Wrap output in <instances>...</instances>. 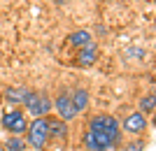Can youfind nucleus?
Instances as JSON below:
<instances>
[{"instance_id":"11","label":"nucleus","mask_w":156,"mask_h":151,"mask_svg":"<svg viewBox=\"0 0 156 151\" xmlns=\"http://www.w3.org/2000/svg\"><path fill=\"white\" fill-rule=\"evenodd\" d=\"M89 42H93V37H91L89 30H75V33L68 35V44L75 46V49H82V46H86Z\"/></svg>"},{"instance_id":"12","label":"nucleus","mask_w":156,"mask_h":151,"mask_svg":"<svg viewBox=\"0 0 156 151\" xmlns=\"http://www.w3.org/2000/svg\"><path fill=\"white\" fill-rule=\"evenodd\" d=\"M154 109H156V95L154 93L142 95V98H140V109H137V112L140 114H154Z\"/></svg>"},{"instance_id":"14","label":"nucleus","mask_w":156,"mask_h":151,"mask_svg":"<svg viewBox=\"0 0 156 151\" xmlns=\"http://www.w3.org/2000/svg\"><path fill=\"white\" fill-rule=\"evenodd\" d=\"M124 56H126V58H137V60H142V58H147V51H144V49H126Z\"/></svg>"},{"instance_id":"10","label":"nucleus","mask_w":156,"mask_h":151,"mask_svg":"<svg viewBox=\"0 0 156 151\" xmlns=\"http://www.w3.org/2000/svg\"><path fill=\"white\" fill-rule=\"evenodd\" d=\"M70 102L72 107H75V112H84L86 105H89V91L86 88H75V91L70 93Z\"/></svg>"},{"instance_id":"7","label":"nucleus","mask_w":156,"mask_h":151,"mask_svg":"<svg viewBox=\"0 0 156 151\" xmlns=\"http://www.w3.org/2000/svg\"><path fill=\"white\" fill-rule=\"evenodd\" d=\"M54 107H56L58 118H61V121H65V123L77 116V112H75V107H72V102H70V93H61L58 98L54 100Z\"/></svg>"},{"instance_id":"15","label":"nucleus","mask_w":156,"mask_h":151,"mask_svg":"<svg viewBox=\"0 0 156 151\" xmlns=\"http://www.w3.org/2000/svg\"><path fill=\"white\" fill-rule=\"evenodd\" d=\"M144 146H147L144 139H133V142H128L121 151H144Z\"/></svg>"},{"instance_id":"1","label":"nucleus","mask_w":156,"mask_h":151,"mask_svg":"<svg viewBox=\"0 0 156 151\" xmlns=\"http://www.w3.org/2000/svg\"><path fill=\"white\" fill-rule=\"evenodd\" d=\"M121 128L117 116L112 114H98L89 121L84 132V144L89 151H114L121 144Z\"/></svg>"},{"instance_id":"4","label":"nucleus","mask_w":156,"mask_h":151,"mask_svg":"<svg viewBox=\"0 0 156 151\" xmlns=\"http://www.w3.org/2000/svg\"><path fill=\"white\" fill-rule=\"evenodd\" d=\"M2 128L7 132H12L14 137H21L26 135V128H28V118H26V112L21 107H14L9 112L2 114Z\"/></svg>"},{"instance_id":"5","label":"nucleus","mask_w":156,"mask_h":151,"mask_svg":"<svg viewBox=\"0 0 156 151\" xmlns=\"http://www.w3.org/2000/svg\"><path fill=\"white\" fill-rule=\"evenodd\" d=\"M119 128H121V132H128V135H142L147 130V116L140 114V112H130L119 123Z\"/></svg>"},{"instance_id":"6","label":"nucleus","mask_w":156,"mask_h":151,"mask_svg":"<svg viewBox=\"0 0 156 151\" xmlns=\"http://www.w3.org/2000/svg\"><path fill=\"white\" fill-rule=\"evenodd\" d=\"M98 53H100L98 44H96V42H89L86 46L77 49V56H75V63H77L79 67H91L93 63L98 60Z\"/></svg>"},{"instance_id":"13","label":"nucleus","mask_w":156,"mask_h":151,"mask_svg":"<svg viewBox=\"0 0 156 151\" xmlns=\"http://www.w3.org/2000/svg\"><path fill=\"white\" fill-rule=\"evenodd\" d=\"M26 139H23V137H14V135H12V137H7L5 139V149L7 151H26Z\"/></svg>"},{"instance_id":"9","label":"nucleus","mask_w":156,"mask_h":151,"mask_svg":"<svg viewBox=\"0 0 156 151\" xmlns=\"http://www.w3.org/2000/svg\"><path fill=\"white\" fill-rule=\"evenodd\" d=\"M47 123H49V139H61V142H65L68 139V125H65V121H61V118H47Z\"/></svg>"},{"instance_id":"3","label":"nucleus","mask_w":156,"mask_h":151,"mask_svg":"<svg viewBox=\"0 0 156 151\" xmlns=\"http://www.w3.org/2000/svg\"><path fill=\"white\" fill-rule=\"evenodd\" d=\"M23 107H26V112L33 114L35 118H47V114L51 112V98L47 95V93H37V91H30L28 93L26 102H23Z\"/></svg>"},{"instance_id":"16","label":"nucleus","mask_w":156,"mask_h":151,"mask_svg":"<svg viewBox=\"0 0 156 151\" xmlns=\"http://www.w3.org/2000/svg\"><path fill=\"white\" fill-rule=\"evenodd\" d=\"M49 2H58V5H61V2H63V0H49Z\"/></svg>"},{"instance_id":"2","label":"nucleus","mask_w":156,"mask_h":151,"mask_svg":"<svg viewBox=\"0 0 156 151\" xmlns=\"http://www.w3.org/2000/svg\"><path fill=\"white\" fill-rule=\"evenodd\" d=\"M49 142V123L47 118H33V123L26 128V144L35 151H42Z\"/></svg>"},{"instance_id":"8","label":"nucleus","mask_w":156,"mask_h":151,"mask_svg":"<svg viewBox=\"0 0 156 151\" xmlns=\"http://www.w3.org/2000/svg\"><path fill=\"white\" fill-rule=\"evenodd\" d=\"M28 88H23V86H9L5 91V98H7V102H12L14 107H21L23 102H26V98H28Z\"/></svg>"}]
</instances>
